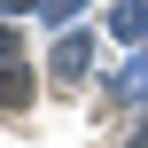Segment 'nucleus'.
<instances>
[{
  "mask_svg": "<svg viewBox=\"0 0 148 148\" xmlns=\"http://www.w3.org/2000/svg\"><path fill=\"white\" fill-rule=\"evenodd\" d=\"M86 47H94L86 31H70V39L55 47V78H62V86H78V78H86Z\"/></svg>",
  "mask_w": 148,
  "mask_h": 148,
  "instance_id": "obj_1",
  "label": "nucleus"
},
{
  "mask_svg": "<svg viewBox=\"0 0 148 148\" xmlns=\"http://www.w3.org/2000/svg\"><path fill=\"white\" fill-rule=\"evenodd\" d=\"M0 109H31V70L23 62H0Z\"/></svg>",
  "mask_w": 148,
  "mask_h": 148,
  "instance_id": "obj_2",
  "label": "nucleus"
},
{
  "mask_svg": "<svg viewBox=\"0 0 148 148\" xmlns=\"http://www.w3.org/2000/svg\"><path fill=\"white\" fill-rule=\"evenodd\" d=\"M109 31L133 39V31H140V0H117V8H109Z\"/></svg>",
  "mask_w": 148,
  "mask_h": 148,
  "instance_id": "obj_3",
  "label": "nucleus"
},
{
  "mask_svg": "<svg viewBox=\"0 0 148 148\" xmlns=\"http://www.w3.org/2000/svg\"><path fill=\"white\" fill-rule=\"evenodd\" d=\"M0 62H16V31H8V23H0Z\"/></svg>",
  "mask_w": 148,
  "mask_h": 148,
  "instance_id": "obj_4",
  "label": "nucleus"
},
{
  "mask_svg": "<svg viewBox=\"0 0 148 148\" xmlns=\"http://www.w3.org/2000/svg\"><path fill=\"white\" fill-rule=\"evenodd\" d=\"M133 148H148V117H140V125H133Z\"/></svg>",
  "mask_w": 148,
  "mask_h": 148,
  "instance_id": "obj_5",
  "label": "nucleus"
},
{
  "mask_svg": "<svg viewBox=\"0 0 148 148\" xmlns=\"http://www.w3.org/2000/svg\"><path fill=\"white\" fill-rule=\"evenodd\" d=\"M0 8H16V16H23V8H31V0H0Z\"/></svg>",
  "mask_w": 148,
  "mask_h": 148,
  "instance_id": "obj_6",
  "label": "nucleus"
}]
</instances>
